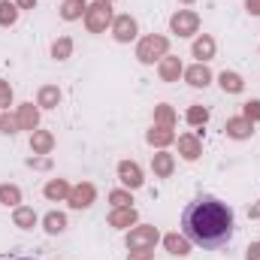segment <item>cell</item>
I'll return each instance as SVG.
<instances>
[{
	"mask_svg": "<svg viewBox=\"0 0 260 260\" xmlns=\"http://www.w3.org/2000/svg\"><path fill=\"white\" fill-rule=\"evenodd\" d=\"M49 224H52L49 230H52V233H58V230L64 227V218H61V215H58V218H49Z\"/></svg>",
	"mask_w": 260,
	"mask_h": 260,
	"instance_id": "7a4b0ae2",
	"label": "cell"
},
{
	"mask_svg": "<svg viewBox=\"0 0 260 260\" xmlns=\"http://www.w3.org/2000/svg\"><path fill=\"white\" fill-rule=\"evenodd\" d=\"M182 233L191 245H200L206 251L227 248L233 233H236V218L233 209L212 194L194 197L182 209Z\"/></svg>",
	"mask_w": 260,
	"mask_h": 260,
	"instance_id": "6da1fadb",
	"label": "cell"
},
{
	"mask_svg": "<svg viewBox=\"0 0 260 260\" xmlns=\"http://www.w3.org/2000/svg\"><path fill=\"white\" fill-rule=\"evenodd\" d=\"M6 260H37V257H6Z\"/></svg>",
	"mask_w": 260,
	"mask_h": 260,
	"instance_id": "3957f363",
	"label": "cell"
}]
</instances>
